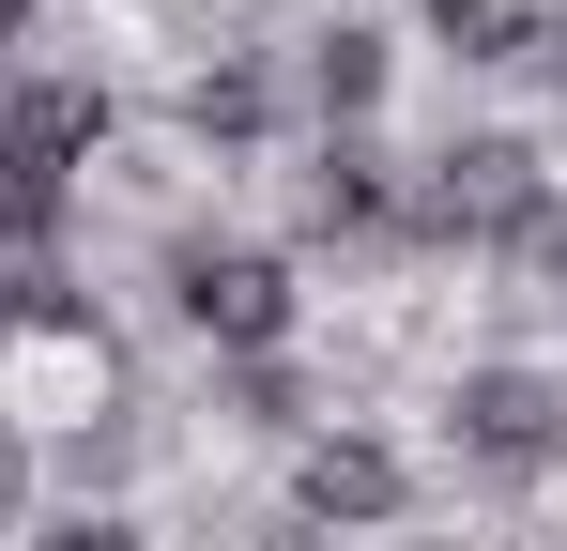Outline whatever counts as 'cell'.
Instances as JSON below:
<instances>
[{
    "label": "cell",
    "instance_id": "6da1fadb",
    "mask_svg": "<svg viewBox=\"0 0 567 551\" xmlns=\"http://www.w3.org/2000/svg\"><path fill=\"white\" fill-rule=\"evenodd\" d=\"M553 215H567L553 154L522 123H461L445 154H414V184H399V261H522Z\"/></svg>",
    "mask_w": 567,
    "mask_h": 551
},
{
    "label": "cell",
    "instance_id": "7a4b0ae2",
    "mask_svg": "<svg viewBox=\"0 0 567 551\" xmlns=\"http://www.w3.org/2000/svg\"><path fill=\"white\" fill-rule=\"evenodd\" d=\"M154 291H169V322H185L215 367L291 353V337H307V276H291V246H261V230H215V215H169Z\"/></svg>",
    "mask_w": 567,
    "mask_h": 551
},
{
    "label": "cell",
    "instance_id": "3957f363",
    "mask_svg": "<svg viewBox=\"0 0 567 551\" xmlns=\"http://www.w3.org/2000/svg\"><path fill=\"white\" fill-rule=\"evenodd\" d=\"M430 429H445V475H461V490H553L567 475V367L475 353V367H445Z\"/></svg>",
    "mask_w": 567,
    "mask_h": 551
},
{
    "label": "cell",
    "instance_id": "277c9868",
    "mask_svg": "<svg viewBox=\"0 0 567 551\" xmlns=\"http://www.w3.org/2000/svg\"><path fill=\"white\" fill-rule=\"evenodd\" d=\"M107 154H123V92H107L93 62H16V77H0V184L78 199Z\"/></svg>",
    "mask_w": 567,
    "mask_h": 551
},
{
    "label": "cell",
    "instance_id": "5b68a950",
    "mask_svg": "<svg viewBox=\"0 0 567 551\" xmlns=\"http://www.w3.org/2000/svg\"><path fill=\"white\" fill-rule=\"evenodd\" d=\"M414 506H430V475H414V459L383 445L369 414H338V429H307V445H291V490H277V521H307L322 551H338V537H399Z\"/></svg>",
    "mask_w": 567,
    "mask_h": 551
},
{
    "label": "cell",
    "instance_id": "8992f818",
    "mask_svg": "<svg viewBox=\"0 0 567 551\" xmlns=\"http://www.w3.org/2000/svg\"><path fill=\"white\" fill-rule=\"evenodd\" d=\"M277 62H291V123H307V138H383V92H399V31H383V15L338 0V15L291 31Z\"/></svg>",
    "mask_w": 567,
    "mask_h": 551
},
{
    "label": "cell",
    "instance_id": "52a82bcc",
    "mask_svg": "<svg viewBox=\"0 0 567 551\" xmlns=\"http://www.w3.org/2000/svg\"><path fill=\"white\" fill-rule=\"evenodd\" d=\"M399 154L383 138H307L291 169V246H338V261H399Z\"/></svg>",
    "mask_w": 567,
    "mask_h": 551
},
{
    "label": "cell",
    "instance_id": "ba28073f",
    "mask_svg": "<svg viewBox=\"0 0 567 551\" xmlns=\"http://www.w3.org/2000/svg\"><path fill=\"white\" fill-rule=\"evenodd\" d=\"M169 138H185V154H215V169L277 154V138H291V62L215 31V62H185V92H169Z\"/></svg>",
    "mask_w": 567,
    "mask_h": 551
},
{
    "label": "cell",
    "instance_id": "9c48e42d",
    "mask_svg": "<svg viewBox=\"0 0 567 551\" xmlns=\"http://www.w3.org/2000/svg\"><path fill=\"white\" fill-rule=\"evenodd\" d=\"M215 414H230V429H277V445L338 429V398H322V383H307L291 353H246V367H215Z\"/></svg>",
    "mask_w": 567,
    "mask_h": 551
},
{
    "label": "cell",
    "instance_id": "30bf717a",
    "mask_svg": "<svg viewBox=\"0 0 567 551\" xmlns=\"http://www.w3.org/2000/svg\"><path fill=\"white\" fill-rule=\"evenodd\" d=\"M430 15V46L475 62V77H506V62H537V0H414Z\"/></svg>",
    "mask_w": 567,
    "mask_h": 551
},
{
    "label": "cell",
    "instance_id": "8fae6325",
    "mask_svg": "<svg viewBox=\"0 0 567 551\" xmlns=\"http://www.w3.org/2000/svg\"><path fill=\"white\" fill-rule=\"evenodd\" d=\"M62 230H78V199H47V184H0V276H62Z\"/></svg>",
    "mask_w": 567,
    "mask_h": 551
},
{
    "label": "cell",
    "instance_id": "7c38bea8",
    "mask_svg": "<svg viewBox=\"0 0 567 551\" xmlns=\"http://www.w3.org/2000/svg\"><path fill=\"white\" fill-rule=\"evenodd\" d=\"M16 551H154V521H138V506H47Z\"/></svg>",
    "mask_w": 567,
    "mask_h": 551
},
{
    "label": "cell",
    "instance_id": "4fadbf2b",
    "mask_svg": "<svg viewBox=\"0 0 567 551\" xmlns=\"http://www.w3.org/2000/svg\"><path fill=\"white\" fill-rule=\"evenodd\" d=\"M31 490H47V459H31L16 429H0V537H31Z\"/></svg>",
    "mask_w": 567,
    "mask_h": 551
},
{
    "label": "cell",
    "instance_id": "5bb4252c",
    "mask_svg": "<svg viewBox=\"0 0 567 551\" xmlns=\"http://www.w3.org/2000/svg\"><path fill=\"white\" fill-rule=\"evenodd\" d=\"M522 261H537V306H567V215L537 230V246H522Z\"/></svg>",
    "mask_w": 567,
    "mask_h": 551
}]
</instances>
